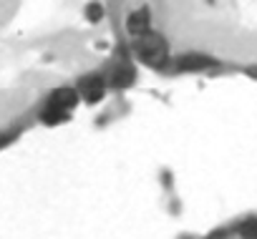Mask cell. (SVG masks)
<instances>
[{
    "mask_svg": "<svg viewBox=\"0 0 257 239\" xmlns=\"http://www.w3.org/2000/svg\"><path fill=\"white\" fill-rule=\"evenodd\" d=\"M134 56L149 68H164L169 63V46L164 36H159L157 31H149L134 38Z\"/></svg>",
    "mask_w": 257,
    "mask_h": 239,
    "instance_id": "obj_1",
    "label": "cell"
},
{
    "mask_svg": "<svg viewBox=\"0 0 257 239\" xmlns=\"http://www.w3.org/2000/svg\"><path fill=\"white\" fill-rule=\"evenodd\" d=\"M78 103V91L76 88H58L51 93L46 111H43V121L46 124H61L68 118L71 108Z\"/></svg>",
    "mask_w": 257,
    "mask_h": 239,
    "instance_id": "obj_2",
    "label": "cell"
},
{
    "mask_svg": "<svg viewBox=\"0 0 257 239\" xmlns=\"http://www.w3.org/2000/svg\"><path fill=\"white\" fill-rule=\"evenodd\" d=\"M126 31L132 33V38L149 33V31H152V16H149V11L142 8V11H137V13L128 16V21H126Z\"/></svg>",
    "mask_w": 257,
    "mask_h": 239,
    "instance_id": "obj_6",
    "label": "cell"
},
{
    "mask_svg": "<svg viewBox=\"0 0 257 239\" xmlns=\"http://www.w3.org/2000/svg\"><path fill=\"white\" fill-rule=\"evenodd\" d=\"M86 18H88L91 23H98V21L103 18V6H101V3H88V8H86Z\"/></svg>",
    "mask_w": 257,
    "mask_h": 239,
    "instance_id": "obj_7",
    "label": "cell"
},
{
    "mask_svg": "<svg viewBox=\"0 0 257 239\" xmlns=\"http://www.w3.org/2000/svg\"><path fill=\"white\" fill-rule=\"evenodd\" d=\"M214 66H217L214 58L199 56V53H184V56L174 58V68H179V71H209Z\"/></svg>",
    "mask_w": 257,
    "mask_h": 239,
    "instance_id": "obj_4",
    "label": "cell"
},
{
    "mask_svg": "<svg viewBox=\"0 0 257 239\" xmlns=\"http://www.w3.org/2000/svg\"><path fill=\"white\" fill-rule=\"evenodd\" d=\"M76 91H78V96L86 98V103H96V101L103 98V93H106V83H103L101 76H86V78L78 81Z\"/></svg>",
    "mask_w": 257,
    "mask_h": 239,
    "instance_id": "obj_3",
    "label": "cell"
},
{
    "mask_svg": "<svg viewBox=\"0 0 257 239\" xmlns=\"http://www.w3.org/2000/svg\"><path fill=\"white\" fill-rule=\"evenodd\" d=\"M134 81H137V71L128 66V63H116V66L111 68V78H108L111 88L121 91V88H128Z\"/></svg>",
    "mask_w": 257,
    "mask_h": 239,
    "instance_id": "obj_5",
    "label": "cell"
},
{
    "mask_svg": "<svg viewBox=\"0 0 257 239\" xmlns=\"http://www.w3.org/2000/svg\"><path fill=\"white\" fill-rule=\"evenodd\" d=\"M239 234H242L244 239H257V219L244 221V224L239 226Z\"/></svg>",
    "mask_w": 257,
    "mask_h": 239,
    "instance_id": "obj_8",
    "label": "cell"
}]
</instances>
